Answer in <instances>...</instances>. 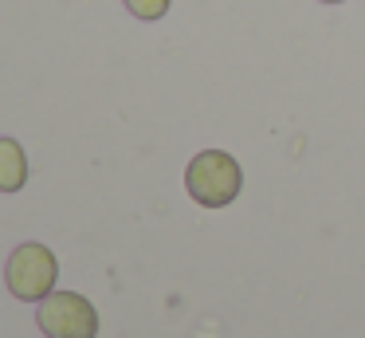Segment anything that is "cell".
Masks as SVG:
<instances>
[{"label": "cell", "mask_w": 365, "mask_h": 338, "mask_svg": "<svg viewBox=\"0 0 365 338\" xmlns=\"http://www.w3.org/2000/svg\"><path fill=\"white\" fill-rule=\"evenodd\" d=\"M185 189H189V197L197 204H205V209H224V204H232L240 197V189H244V169H240V161L232 154H224V149H205V154H197L189 161V169H185Z\"/></svg>", "instance_id": "1"}, {"label": "cell", "mask_w": 365, "mask_h": 338, "mask_svg": "<svg viewBox=\"0 0 365 338\" xmlns=\"http://www.w3.org/2000/svg\"><path fill=\"white\" fill-rule=\"evenodd\" d=\"M56 275H59V264L51 256V248H43V244H20L9 256V267H4L9 291L24 303L48 299L51 287H56Z\"/></svg>", "instance_id": "2"}, {"label": "cell", "mask_w": 365, "mask_h": 338, "mask_svg": "<svg viewBox=\"0 0 365 338\" xmlns=\"http://www.w3.org/2000/svg\"><path fill=\"white\" fill-rule=\"evenodd\" d=\"M36 322L48 338H95L98 334V311L75 291H51L40 299Z\"/></svg>", "instance_id": "3"}, {"label": "cell", "mask_w": 365, "mask_h": 338, "mask_svg": "<svg viewBox=\"0 0 365 338\" xmlns=\"http://www.w3.org/2000/svg\"><path fill=\"white\" fill-rule=\"evenodd\" d=\"M28 181V157L16 138H0V193H16Z\"/></svg>", "instance_id": "4"}, {"label": "cell", "mask_w": 365, "mask_h": 338, "mask_svg": "<svg viewBox=\"0 0 365 338\" xmlns=\"http://www.w3.org/2000/svg\"><path fill=\"white\" fill-rule=\"evenodd\" d=\"M122 4L134 12V20H161L173 0H122Z\"/></svg>", "instance_id": "5"}, {"label": "cell", "mask_w": 365, "mask_h": 338, "mask_svg": "<svg viewBox=\"0 0 365 338\" xmlns=\"http://www.w3.org/2000/svg\"><path fill=\"white\" fill-rule=\"evenodd\" d=\"M322 4H346V0H322Z\"/></svg>", "instance_id": "6"}]
</instances>
